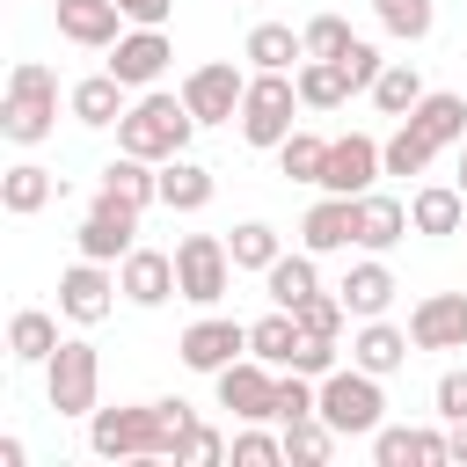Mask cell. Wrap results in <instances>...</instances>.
<instances>
[{
	"label": "cell",
	"instance_id": "74e56055",
	"mask_svg": "<svg viewBox=\"0 0 467 467\" xmlns=\"http://www.w3.org/2000/svg\"><path fill=\"white\" fill-rule=\"evenodd\" d=\"M431 153H438V146H431V139H423L409 117L394 124V139H379V161H387V175H423V168H431Z\"/></svg>",
	"mask_w": 467,
	"mask_h": 467
},
{
	"label": "cell",
	"instance_id": "ffe728a7",
	"mask_svg": "<svg viewBox=\"0 0 467 467\" xmlns=\"http://www.w3.org/2000/svg\"><path fill=\"white\" fill-rule=\"evenodd\" d=\"M241 58H248L255 73H299V66H306V36H299L292 22H255L248 44H241Z\"/></svg>",
	"mask_w": 467,
	"mask_h": 467
},
{
	"label": "cell",
	"instance_id": "60d3db41",
	"mask_svg": "<svg viewBox=\"0 0 467 467\" xmlns=\"http://www.w3.org/2000/svg\"><path fill=\"white\" fill-rule=\"evenodd\" d=\"M299 36H306V58H343L350 51V22L343 15H314Z\"/></svg>",
	"mask_w": 467,
	"mask_h": 467
},
{
	"label": "cell",
	"instance_id": "30bf717a",
	"mask_svg": "<svg viewBox=\"0 0 467 467\" xmlns=\"http://www.w3.org/2000/svg\"><path fill=\"white\" fill-rule=\"evenodd\" d=\"M241 95H248V73H241L234 58H212V66H197V73L182 80V102H190L197 124H234V117H241Z\"/></svg>",
	"mask_w": 467,
	"mask_h": 467
},
{
	"label": "cell",
	"instance_id": "6da1fadb",
	"mask_svg": "<svg viewBox=\"0 0 467 467\" xmlns=\"http://www.w3.org/2000/svg\"><path fill=\"white\" fill-rule=\"evenodd\" d=\"M190 131H197V117H190L182 88H175V95L139 88V102L117 117V153H139V161H175V153H190Z\"/></svg>",
	"mask_w": 467,
	"mask_h": 467
},
{
	"label": "cell",
	"instance_id": "8d00e7d4",
	"mask_svg": "<svg viewBox=\"0 0 467 467\" xmlns=\"http://www.w3.org/2000/svg\"><path fill=\"white\" fill-rule=\"evenodd\" d=\"M372 15H379V29L401 36V44H423V36L438 29V0H372Z\"/></svg>",
	"mask_w": 467,
	"mask_h": 467
},
{
	"label": "cell",
	"instance_id": "d6986e66",
	"mask_svg": "<svg viewBox=\"0 0 467 467\" xmlns=\"http://www.w3.org/2000/svg\"><path fill=\"white\" fill-rule=\"evenodd\" d=\"M409 350H416V343H409V328H394L387 314L358 321V336H350V365H365V372H379V379H387V372H401V365H409Z\"/></svg>",
	"mask_w": 467,
	"mask_h": 467
},
{
	"label": "cell",
	"instance_id": "c3c4849f",
	"mask_svg": "<svg viewBox=\"0 0 467 467\" xmlns=\"http://www.w3.org/2000/svg\"><path fill=\"white\" fill-rule=\"evenodd\" d=\"M124 7V22H139V29H168V15H175V0H117Z\"/></svg>",
	"mask_w": 467,
	"mask_h": 467
},
{
	"label": "cell",
	"instance_id": "5bb4252c",
	"mask_svg": "<svg viewBox=\"0 0 467 467\" xmlns=\"http://www.w3.org/2000/svg\"><path fill=\"white\" fill-rule=\"evenodd\" d=\"M416 350H467V292H423L409 314Z\"/></svg>",
	"mask_w": 467,
	"mask_h": 467
},
{
	"label": "cell",
	"instance_id": "52a82bcc",
	"mask_svg": "<svg viewBox=\"0 0 467 467\" xmlns=\"http://www.w3.org/2000/svg\"><path fill=\"white\" fill-rule=\"evenodd\" d=\"M88 445H95L102 460H168V452H161V416H153V401L95 409V416H88Z\"/></svg>",
	"mask_w": 467,
	"mask_h": 467
},
{
	"label": "cell",
	"instance_id": "ac0fdd59",
	"mask_svg": "<svg viewBox=\"0 0 467 467\" xmlns=\"http://www.w3.org/2000/svg\"><path fill=\"white\" fill-rule=\"evenodd\" d=\"M58 36L80 51H109L124 36V7L117 0H58Z\"/></svg>",
	"mask_w": 467,
	"mask_h": 467
},
{
	"label": "cell",
	"instance_id": "7402d4cb",
	"mask_svg": "<svg viewBox=\"0 0 467 467\" xmlns=\"http://www.w3.org/2000/svg\"><path fill=\"white\" fill-rule=\"evenodd\" d=\"M336 292H343L350 321H372V314H387V306H394V292H401V285H394V270H387L379 255H365V263H350V270H343V285H336Z\"/></svg>",
	"mask_w": 467,
	"mask_h": 467
},
{
	"label": "cell",
	"instance_id": "4316f807",
	"mask_svg": "<svg viewBox=\"0 0 467 467\" xmlns=\"http://www.w3.org/2000/svg\"><path fill=\"white\" fill-rule=\"evenodd\" d=\"M409 124H416L431 146H460V139H467V95H452V88H431V95L409 109Z\"/></svg>",
	"mask_w": 467,
	"mask_h": 467
},
{
	"label": "cell",
	"instance_id": "d6a6232c",
	"mask_svg": "<svg viewBox=\"0 0 467 467\" xmlns=\"http://www.w3.org/2000/svg\"><path fill=\"white\" fill-rule=\"evenodd\" d=\"M102 190H117V197H131V204L146 212V204H161V161H139V153H117V161L102 168Z\"/></svg>",
	"mask_w": 467,
	"mask_h": 467
},
{
	"label": "cell",
	"instance_id": "3957f363",
	"mask_svg": "<svg viewBox=\"0 0 467 467\" xmlns=\"http://www.w3.org/2000/svg\"><path fill=\"white\" fill-rule=\"evenodd\" d=\"M299 109H306V102H299V80H292V73H248V95H241V117H234V124H241L248 146L277 153V146L299 131V124H292Z\"/></svg>",
	"mask_w": 467,
	"mask_h": 467
},
{
	"label": "cell",
	"instance_id": "7bdbcfd3",
	"mask_svg": "<svg viewBox=\"0 0 467 467\" xmlns=\"http://www.w3.org/2000/svg\"><path fill=\"white\" fill-rule=\"evenodd\" d=\"M234 460H241V467H270V460H285V431L270 438V431L241 423V431H234Z\"/></svg>",
	"mask_w": 467,
	"mask_h": 467
},
{
	"label": "cell",
	"instance_id": "836d02e7",
	"mask_svg": "<svg viewBox=\"0 0 467 467\" xmlns=\"http://www.w3.org/2000/svg\"><path fill=\"white\" fill-rule=\"evenodd\" d=\"M248 350H255L263 365H292V350H299V314H292V306H277V314L248 321Z\"/></svg>",
	"mask_w": 467,
	"mask_h": 467
},
{
	"label": "cell",
	"instance_id": "603a6c76",
	"mask_svg": "<svg viewBox=\"0 0 467 467\" xmlns=\"http://www.w3.org/2000/svg\"><path fill=\"white\" fill-rule=\"evenodd\" d=\"M372 460H379V467H438V460H452V452H445V431L379 423V431H372Z\"/></svg>",
	"mask_w": 467,
	"mask_h": 467
},
{
	"label": "cell",
	"instance_id": "83f0119b",
	"mask_svg": "<svg viewBox=\"0 0 467 467\" xmlns=\"http://www.w3.org/2000/svg\"><path fill=\"white\" fill-rule=\"evenodd\" d=\"M58 197V175L51 168H36V161H15L7 175H0V204L15 212V219H29V212H44Z\"/></svg>",
	"mask_w": 467,
	"mask_h": 467
},
{
	"label": "cell",
	"instance_id": "f35d334b",
	"mask_svg": "<svg viewBox=\"0 0 467 467\" xmlns=\"http://www.w3.org/2000/svg\"><path fill=\"white\" fill-rule=\"evenodd\" d=\"M277 168H285L292 182H321V168H328V139H321V131H292V139L277 146Z\"/></svg>",
	"mask_w": 467,
	"mask_h": 467
},
{
	"label": "cell",
	"instance_id": "7c38bea8",
	"mask_svg": "<svg viewBox=\"0 0 467 467\" xmlns=\"http://www.w3.org/2000/svg\"><path fill=\"white\" fill-rule=\"evenodd\" d=\"M379 175H387V161H379V139H365V131H343V139H328V168H321V182H314V190L365 197Z\"/></svg>",
	"mask_w": 467,
	"mask_h": 467
},
{
	"label": "cell",
	"instance_id": "ba28073f",
	"mask_svg": "<svg viewBox=\"0 0 467 467\" xmlns=\"http://www.w3.org/2000/svg\"><path fill=\"white\" fill-rule=\"evenodd\" d=\"M80 255H95V263H124L131 248H139V204L131 197H117V190H95V204H88V219H80Z\"/></svg>",
	"mask_w": 467,
	"mask_h": 467
},
{
	"label": "cell",
	"instance_id": "4fadbf2b",
	"mask_svg": "<svg viewBox=\"0 0 467 467\" xmlns=\"http://www.w3.org/2000/svg\"><path fill=\"white\" fill-rule=\"evenodd\" d=\"M182 365L190 372H226L234 358H248V328L241 321H226V314H197L190 328H182Z\"/></svg>",
	"mask_w": 467,
	"mask_h": 467
},
{
	"label": "cell",
	"instance_id": "b9f144b4",
	"mask_svg": "<svg viewBox=\"0 0 467 467\" xmlns=\"http://www.w3.org/2000/svg\"><path fill=\"white\" fill-rule=\"evenodd\" d=\"M226 452H234V445H226L212 423H190L182 445H175V467H212V460H226Z\"/></svg>",
	"mask_w": 467,
	"mask_h": 467
},
{
	"label": "cell",
	"instance_id": "d590c367",
	"mask_svg": "<svg viewBox=\"0 0 467 467\" xmlns=\"http://www.w3.org/2000/svg\"><path fill=\"white\" fill-rule=\"evenodd\" d=\"M336 438H343V431H336L321 409H314V416H292V423H285V460H306V467H321V460L336 452Z\"/></svg>",
	"mask_w": 467,
	"mask_h": 467
},
{
	"label": "cell",
	"instance_id": "9a60e30c",
	"mask_svg": "<svg viewBox=\"0 0 467 467\" xmlns=\"http://www.w3.org/2000/svg\"><path fill=\"white\" fill-rule=\"evenodd\" d=\"M168 58H175V44H168V29H124L117 44H109V73L124 80V88H153L161 73H168Z\"/></svg>",
	"mask_w": 467,
	"mask_h": 467
},
{
	"label": "cell",
	"instance_id": "cb8c5ba5",
	"mask_svg": "<svg viewBox=\"0 0 467 467\" xmlns=\"http://www.w3.org/2000/svg\"><path fill=\"white\" fill-rule=\"evenodd\" d=\"M409 226L431 234V241L460 234V226H467V190H460V182H423V190L409 197Z\"/></svg>",
	"mask_w": 467,
	"mask_h": 467
},
{
	"label": "cell",
	"instance_id": "7a4b0ae2",
	"mask_svg": "<svg viewBox=\"0 0 467 467\" xmlns=\"http://www.w3.org/2000/svg\"><path fill=\"white\" fill-rule=\"evenodd\" d=\"M51 124H58V73L44 58H22L0 95V131L15 146H36V139H51Z\"/></svg>",
	"mask_w": 467,
	"mask_h": 467
},
{
	"label": "cell",
	"instance_id": "e0dca14e",
	"mask_svg": "<svg viewBox=\"0 0 467 467\" xmlns=\"http://www.w3.org/2000/svg\"><path fill=\"white\" fill-rule=\"evenodd\" d=\"M117 285H124L131 306H168V299H182V292H175V255H161V248H131V255L117 263Z\"/></svg>",
	"mask_w": 467,
	"mask_h": 467
},
{
	"label": "cell",
	"instance_id": "8fae6325",
	"mask_svg": "<svg viewBox=\"0 0 467 467\" xmlns=\"http://www.w3.org/2000/svg\"><path fill=\"white\" fill-rule=\"evenodd\" d=\"M117 270L109 263H95V255H80L66 277H58V314L66 321H80V328H95V321H109V306H117Z\"/></svg>",
	"mask_w": 467,
	"mask_h": 467
},
{
	"label": "cell",
	"instance_id": "5b68a950",
	"mask_svg": "<svg viewBox=\"0 0 467 467\" xmlns=\"http://www.w3.org/2000/svg\"><path fill=\"white\" fill-rule=\"evenodd\" d=\"M321 416H328L343 438H372V431L387 423L379 372H365V365H336V372L321 379Z\"/></svg>",
	"mask_w": 467,
	"mask_h": 467
},
{
	"label": "cell",
	"instance_id": "484cf974",
	"mask_svg": "<svg viewBox=\"0 0 467 467\" xmlns=\"http://www.w3.org/2000/svg\"><path fill=\"white\" fill-rule=\"evenodd\" d=\"M212 168L204 161H190V153H175V161H161V204L168 212H204L212 204Z\"/></svg>",
	"mask_w": 467,
	"mask_h": 467
},
{
	"label": "cell",
	"instance_id": "ab89813d",
	"mask_svg": "<svg viewBox=\"0 0 467 467\" xmlns=\"http://www.w3.org/2000/svg\"><path fill=\"white\" fill-rule=\"evenodd\" d=\"M321 409V379L314 372H292V365H277V423H292V416H314Z\"/></svg>",
	"mask_w": 467,
	"mask_h": 467
},
{
	"label": "cell",
	"instance_id": "ee69618b",
	"mask_svg": "<svg viewBox=\"0 0 467 467\" xmlns=\"http://www.w3.org/2000/svg\"><path fill=\"white\" fill-rule=\"evenodd\" d=\"M336 66L350 73V88H358V95H372V80H379V66H387V58H379V44H365V36H350V51H343Z\"/></svg>",
	"mask_w": 467,
	"mask_h": 467
},
{
	"label": "cell",
	"instance_id": "f1b7e54d",
	"mask_svg": "<svg viewBox=\"0 0 467 467\" xmlns=\"http://www.w3.org/2000/svg\"><path fill=\"white\" fill-rule=\"evenodd\" d=\"M66 336H58V321L51 314H36V306H22L15 321H7V358L15 365H51V350H58Z\"/></svg>",
	"mask_w": 467,
	"mask_h": 467
},
{
	"label": "cell",
	"instance_id": "4dcf8cb0",
	"mask_svg": "<svg viewBox=\"0 0 467 467\" xmlns=\"http://www.w3.org/2000/svg\"><path fill=\"white\" fill-rule=\"evenodd\" d=\"M263 292H270V306H299L306 292H321V270H314V248H299V255H277V263L263 270Z\"/></svg>",
	"mask_w": 467,
	"mask_h": 467
},
{
	"label": "cell",
	"instance_id": "d4e9b609",
	"mask_svg": "<svg viewBox=\"0 0 467 467\" xmlns=\"http://www.w3.org/2000/svg\"><path fill=\"white\" fill-rule=\"evenodd\" d=\"M124 95H131V88H124V80H117L109 66H102V73H88V80H73V95H66V109H73L80 124H95V131H102V124H117V117L131 109Z\"/></svg>",
	"mask_w": 467,
	"mask_h": 467
},
{
	"label": "cell",
	"instance_id": "816d5d0a",
	"mask_svg": "<svg viewBox=\"0 0 467 467\" xmlns=\"http://www.w3.org/2000/svg\"><path fill=\"white\" fill-rule=\"evenodd\" d=\"M460 234H467V226H460Z\"/></svg>",
	"mask_w": 467,
	"mask_h": 467
},
{
	"label": "cell",
	"instance_id": "8992f818",
	"mask_svg": "<svg viewBox=\"0 0 467 467\" xmlns=\"http://www.w3.org/2000/svg\"><path fill=\"white\" fill-rule=\"evenodd\" d=\"M226 285H234V248L219 234H182L175 241V292L190 306H219Z\"/></svg>",
	"mask_w": 467,
	"mask_h": 467
},
{
	"label": "cell",
	"instance_id": "277c9868",
	"mask_svg": "<svg viewBox=\"0 0 467 467\" xmlns=\"http://www.w3.org/2000/svg\"><path fill=\"white\" fill-rule=\"evenodd\" d=\"M44 394H51L58 416H95V409H102V358H95L88 336H66V343L51 350V365H44Z\"/></svg>",
	"mask_w": 467,
	"mask_h": 467
},
{
	"label": "cell",
	"instance_id": "681fc988",
	"mask_svg": "<svg viewBox=\"0 0 467 467\" xmlns=\"http://www.w3.org/2000/svg\"><path fill=\"white\" fill-rule=\"evenodd\" d=\"M445 452L467 467V416H452V423H445Z\"/></svg>",
	"mask_w": 467,
	"mask_h": 467
},
{
	"label": "cell",
	"instance_id": "bcb514c9",
	"mask_svg": "<svg viewBox=\"0 0 467 467\" xmlns=\"http://www.w3.org/2000/svg\"><path fill=\"white\" fill-rule=\"evenodd\" d=\"M153 416H161V452H168V460H175V445H182V431H190V423H197V409H190V401H175V394H168V401H153Z\"/></svg>",
	"mask_w": 467,
	"mask_h": 467
},
{
	"label": "cell",
	"instance_id": "9c48e42d",
	"mask_svg": "<svg viewBox=\"0 0 467 467\" xmlns=\"http://www.w3.org/2000/svg\"><path fill=\"white\" fill-rule=\"evenodd\" d=\"M212 379H219V409H234V423H277V365H263L248 350Z\"/></svg>",
	"mask_w": 467,
	"mask_h": 467
},
{
	"label": "cell",
	"instance_id": "1f68e13d",
	"mask_svg": "<svg viewBox=\"0 0 467 467\" xmlns=\"http://www.w3.org/2000/svg\"><path fill=\"white\" fill-rule=\"evenodd\" d=\"M292 80H299V102H306V109H343V102L358 95V88H350V73H343L336 58H306Z\"/></svg>",
	"mask_w": 467,
	"mask_h": 467
},
{
	"label": "cell",
	"instance_id": "44dd1931",
	"mask_svg": "<svg viewBox=\"0 0 467 467\" xmlns=\"http://www.w3.org/2000/svg\"><path fill=\"white\" fill-rule=\"evenodd\" d=\"M401 234H416V226H409V204L387 197V190H365V197H358V248H365V255H387Z\"/></svg>",
	"mask_w": 467,
	"mask_h": 467
},
{
	"label": "cell",
	"instance_id": "e575fe53",
	"mask_svg": "<svg viewBox=\"0 0 467 467\" xmlns=\"http://www.w3.org/2000/svg\"><path fill=\"white\" fill-rule=\"evenodd\" d=\"M226 248H234V270H255V277L285 255V241H277V226H270V219H241Z\"/></svg>",
	"mask_w": 467,
	"mask_h": 467
},
{
	"label": "cell",
	"instance_id": "7dc6e473",
	"mask_svg": "<svg viewBox=\"0 0 467 467\" xmlns=\"http://www.w3.org/2000/svg\"><path fill=\"white\" fill-rule=\"evenodd\" d=\"M431 401H438V416H445V423H452V416H467V365H452V372L438 379V394H431Z\"/></svg>",
	"mask_w": 467,
	"mask_h": 467
},
{
	"label": "cell",
	"instance_id": "2e32d148",
	"mask_svg": "<svg viewBox=\"0 0 467 467\" xmlns=\"http://www.w3.org/2000/svg\"><path fill=\"white\" fill-rule=\"evenodd\" d=\"M299 248H314V255L358 248V197H336V190H321V204L299 219Z\"/></svg>",
	"mask_w": 467,
	"mask_h": 467
},
{
	"label": "cell",
	"instance_id": "f546056e",
	"mask_svg": "<svg viewBox=\"0 0 467 467\" xmlns=\"http://www.w3.org/2000/svg\"><path fill=\"white\" fill-rule=\"evenodd\" d=\"M423 95H431V88H423L416 58H387V66H379V80H372V102H379V117H409Z\"/></svg>",
	"mask_w": 467,
	"mask_h": 467
},
{
	"label": "cell",
	"instance_id": "f907efd6",
	"mask_svg": "<svg viewBox=\"0 0 467 467\" xmlns=\"http://www.w3.org/2000/svg\"><path fill=\"white\" fill-rule=\"evenodd\" d=\"M460 190H467V139H460Z\"/></svg>",
	"mask_w": 467,
	"mask_h": 467
},
{
	"label": "cell",
	"instance_id": "f6af8a7d",
	"mask_svg": "<svg viewBox=\"0 0 467 467\" xmlns=\"http://www.w3.org/2000/svg\"><path fill=\"white\" fill-rule=\"evenodd\" d=\"M292 372H314V379H328V372H336V336H306V328H299Z\"/></svg>",
	"mask_w": 467,
	"mask_h": 467
}]
</instances>
